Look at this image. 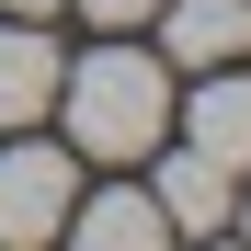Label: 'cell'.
I'll list each match as a JSON object with an SVG mask.
<instances>
[{
    "instance_id": "obj_1",
    "label": "cell",
    "mask_w": 251,
    "mask_h": 251,
    "mask_svg": "<svg viewBox=\"0 0 251 251\" xmlns=\"http://www.w3.org/2000/svg\"><path fill=\"white\" fill-rule=\"evenodd\" d=\"M57 114H69L80 160H149L172 137V57H137V46L69 57L57 69Z\"/></svg>"
},
{
    "instance_id": "obj_2",
    "label": "cell",
    "mask_w": 251,
    "mask_h": 251,
    "mask_svg": "<svg viewBox=\"0 0 251 251\" xmlns=\"http://www.w3.org/2000/svg\"><path fill=\"white\" fill-rule=\"evenodd\" d=\"M69 205H80V149H46V137L0 149V251H46Z\"/></svg>"
},
{
    "instance_id": "obj_3",
    "label": "cell",
    "mask_w": 251,
    "mask_h": 251,
    "mask_svg": "<svg viewBox=\"0 0 251 251\" xmlns=\"http://www.w3.org/2000/svg\"><path fill=\"white\" fill-rule=\"evenodd\" d=\"M160 57L172 69L251 57V0H160Z\"/></svg>"
},
{
    "instance_id": "obj_4",
    "label": "cell",
    "mask_w": 251,
    "mask_h": 251,
    "mask_svg": "<svg viewBox=\"0 0 251 251\" xmlns=\"http://www.w3.org/2000/svg\"><path fill=\"white\" fill-rule=\"evenodd\" d=\"M160 160V149H149ZM149 205L172 217V240H217L228 228V160H205V149H183V160H160V183H149Z\"/></svg>"
},
{
    "instance_id": "obj_5",
    "label": "cell",
    "mask_w": 251,
    "mask_h": 251,
    "mask_svg": "<svg viewBox=\"0 0 251 251\" xmlns=\"http://www.w3.org/2000/svg\"><path fill=\"white\" fill-rule=\"evenodd\" d=\"M172 114L194 126V149H205V160L251 172V69H228V57H217V69H205V92H194V103H172Z\"/></svg>"
},
{
    "instance_id": "obj_6",
    "label": "cell",
    "mask_w": 251,
    "mask_h": 251,
    "mask_svg": "<svg viewBox=\"0 0 251 251\" xmlns=\"http://www.w3.org/2000/svg\"><path fill=\"white\" fill-rule=\"evenodd\" d=\"M57 240L69 251H172V217H160L149 194H80Z\"/></svg>"
},
{
    "instance_id": "obj_7",
    "label": "cell",
    "mask_w": 251,
    "mask_h": 251,
    "mask_svg": "<svg viewBox=\"0 0 251 251\" xmlns=\"http://www.w3.org/2000/svg\"><path fill=\"white\" fill-rule=\"evenodd\" d=\"M57 46H46V23H0V126H34L57 103Z\"/></svg>"
},
{
    "instance_id": "obj_8",
    "label": "cell",
    "mask_w": 251,
    "mask_h": 251,
    "mask_svg": "<svg viewBox=\"0 0 251 251\" xmlns=\"http://www.w3.org/2000/svg\"><path fill=\"white\" fill-rule=\"evenodd\" d=\"M80 12H92V23H149L160 0H80Z\"/></svg>"
},
{
    "instance_id": "obj_9",
    "label": "cell",
    "mask_w": 251,
    "mask_h": 251,
    "mask_svg": "<svg viewBox=\"0 0 251 251\" xmlns=\"http://www.w3.org/2000/svg\"><path fill=\"white\" fill-rule=\"evenodd\" d=\"M57 12V0H0V23H46Z\"/></svg>"
},
{
    "instance_id": "obj_10",
    "label": "cell",
    "mask_w": 251,
    "mask_h": 251,
    "mask_svg": "<svg viewBox=\"0 0 251 251\" xmlns=\"http://www.w3.org/2000/svg\"><path fill=\"white\" fill-rule=\"evenodd\" d=\"M240 240H251V205H240Z\"/></svg>"
},
{
    "instance_id": "obj_11",
    "label": "cell",
    "mask_w": 251,
    "mask_h": 251,
    "mask_svg": "<svg viewBox=\"0 0 251 251\" xmlns=\"http://www.w3.org/2000/svg\"><path fill=\"white\" fill-rule=\"evenodd\" d=\"M217 251H228V240H217ZM240 251H251V240H240Z\"/></svg>"
}]
</instances>
